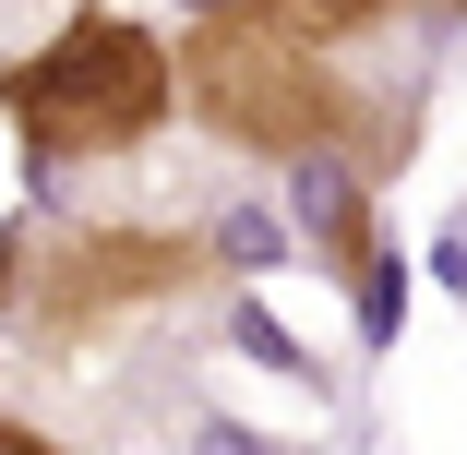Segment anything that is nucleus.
I'll return each mask as SVG.
<instances>
[{"mask_svg":"<svg viewBox=\"0 0 467 455\" xmlns=\"http://www.w3.org/2000/svg\"><path fill=\"white\" fill-rule=\"evenodd\" d=\"M0 455H60L48 431H25V419H0Z\"/></svg>","mask_w":467,"mask_h":455,"instance_id":"obj_5","label":"nucleus"},{"mask_svg":"<svg viewBox=\"0 0 467 455\" xmlns=\"http://www.w3.org/2000/svg\"><path fill=\"white\" fill-rule=\"evenodd\" d=\"M180 109L168 84V36L132 13H60L25 60H0V120L36 168H97L156 144V120Z\"/></svg>","mask_w":467,"mask_h":455,"instance_id":"obj_3","label":"nucleus"},{"mask_svg":"<svg viewBox=\"0 0 467 455\" xmlns=\"http://www.w3.org/2000/svg\"><path fill=\"white\" fill-rule=\"evenodd\" d=\"M216 276V240L192 228H144V216H25L0 240V324L36 347H97L180 288Z\"/></svg>","mask_w":467,"mask_h":455,"instance_id":"obj_2","label":"nucleus"},{"mask_svg":"<svg viewBox=\"0 0 467 455\" xmlns=\"http://www.w3.org/2000/svg\"><path fill=\"white\" fill-rule=\"evenodd\" d=\"M252 13L288 25V36H312V48H336V36H371V25L420 13V0H252ZM431 13H467V0H431Z\"/></svg>","mask_w":467,"mask_h":455,"instance_id":"obj_4","label":"nucleus"},{"mask_svg":"<svg viewBox=\"0 0 467 455\" xmlns=\"http://www.w3.org/2000/svg\"><path fill=\"white\" fill-rule=\"evenodd\" d=\"M168 84L216 144L264 156V168H312V156H371V97L288 25H264L252 0L192 13V36L168 48Z\"/></svg>","mask_w":467,"mask_h":455,"instance_id":"obj_1","label":"nucleus"}]
</instances>
